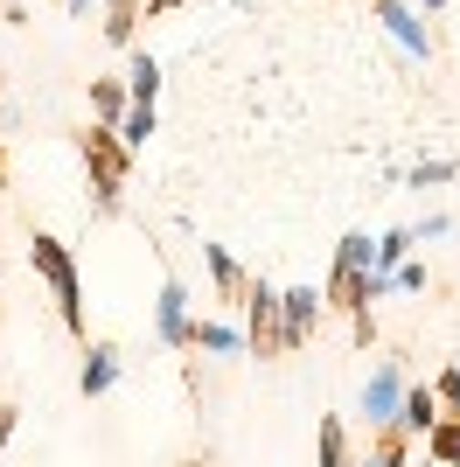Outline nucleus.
<instances>
[{
  "label": "nucleus",
  "instance_id": "1",
  "mask_svg": "<svg viewBox=\"0 0 460 467\" xmlns=\"http://www.w3.org/2000/svg\"><path fill=\"white\" fill-rule=\"evenodd\" d=\"M28 258H36V273L49 279V293H57L63 328H70V335H84V286H77V265H70V252H63L57 237H36V244H28Z\"/></svg>",
  "mask_w": 460,
  "mask_h": 467
},
{
  "label": "nucleus",
  "instance_id": "2",
  "mask_svg": "<svg viewBox=\"0 0 460 467\" xmlns=\"http://www.w3.org/2000/svg\"><path fill=\"white\" fill-rule=\"evenodd\" d=\"M84 147H91V161H98V202L119 210V189H126V147L112 140V126H98Z\"/></svg>",
  "mask_w": 460,
  "mask_h": 467
},
{
  "label": "nucleus",
  "instance_id": "3",
  "mask_svg": "<svg viewBox=\"0 0 460 467\" xmlns=\"http://www.w3.org/2000/svg\"><path fill=\"white\" fill-rule=\"evenodd\" d=\"M314 321H321V300H314V286L279 293V356H293V349H300Z\"/></svg>",
  "mask_w": 460,
  "mask_h": 467
},
{
  "label": "nucleus",
  "instance_id": "4",
  "mask_svg": "<svg viewBox=\"0 0 460 467\" xmlns=\"http://www.w3.org/2000/svg\"><path fill=\"white\" fill-rule=\"evenodd\" d=\"M245 307H251V349H258V356L279 349V293L258 279V286L245 293Z\"/></svg>",
  "mask_w": 460,
  "mask_h": 467
},
{
  "label": "nucleus",
  "instance_id": "5",
  "mask_svg": "<svg viewBox=\"0 0 460 467\" xmlns=\"http://www.w3.org/2000/svg\"><path fill=\"white\" fill-rule=\"evenodd\" d=\"M398 398H404V377H398V363H383V370L370 377V390H363V411L377 426H398Z\"/></svg>",
  "mask_w": 460,
  "mask_h": 467
},
{
  "label": "nucleus",
  "instance_id": "6",
  "mask_svg": "<svg viewBox=\"0 0 460 467\" xmlns=\"http://www.w3.org/2000/svg\"><path fill=\"white\" fill-rule=\"evenodd\" d=\"M161 342H168V349H189V293H182V279L161 286Z\"/></svg>",
  "mask_w": 460,
  "mask_h": 467
},
{
  "label": "nucleus",
  "instance_id": "7",
  "mask_svg": "<svg viewBox=\"0 0 460 467\" xmlns=\"http://www.w3.org/2000/svg\"><path fill=\"white\" fill-rule=\"evenodd\" d=\"M77 384H84V398H105V390L119 384V349H112V342L84 349V377H77Z\"/></svg>",
  "mask_w": 460,
  "mask_h": 467
},
{
  "label": "nucleus",
  "instance_id": "8",
  "mask_svg": "<svg viewBox=\"0 0 460 467\" xmlns=\"http://www.w3.org/2000/svg\"><path fill=\"white\" fill-rule=\"evenodd\" d=\"M440 426V398L433 390H404L398 398V432H433Z\"/></svg>",
  "mask_w": 460,
  "mask_h": 467
},
{
  "label": "nucleus",
  "instance_id": "9",
  "mask_svg": "<svg viewBox=\"0 0 460 467\" xmlns=\"http://www.w3.org/2000/svg\"><path fill=\"white\" fill-rule=\"evenodd\" d=\"M377 15L391 21V36H398L404 49H419V57H425V28L412 21V7H404V0H377Z\"/></svg>",
  "mask_w": 460,
  "mask_h": 467
},
{
  "label": "nucleus",
  "instance_id": "10",
  "mask_svg": "<svg viewBox=\"0 0 460 467\" xmlns=\"http://www.w3.org/2000/svg\"><path fill=\"white\" fill-rule=\"evenodd\" d=\"M321 467H356V461H349V432H342V419H321Z\"/></svg>",
  "mask_w": 460,
  "mask_h": 467
},
{
  "label": "nucleus",
  "instance_id": "11",
  "mask_svg": "<svg viewBox=\"0 0 460 467\" xmlns=\"http://www.w3.org/2000/svg\"><path fill=\"white\" fill-rule=\"evenodd\" d=\"M126 78H133V105H153V91H161V63H153V57H133V70H126Z\"/></svg>",
  "mask_w": 460,
  "mask_h": 467
},
{
  "label": "nucleus",
  "instance_id": "12",
  "mask_svg": "<svg viewBox=\"0 0 460 467\" xmlns=\"http://www.w3.org/2000/svg\"><path fill=\"white\" fill-rule=\"evenodd\" d=\"M189 342H203V349H216V356L245 349V342H237V328H216V321H203V328H189Z\"/></svg>",
  "mask_w": 460,
  "mask_h": 467
},
{
  "label": "nucleus",
  "instance_id": "13",
  "mask_svg": "<svg viewBox=\"0 0 460 467\" xmlns=\"http://www.w3.org/2000/svg\"><path fill=\"white\" fill-rule=\"evenodd\" d=\"M203 258H210V273H216V286H224V293H237V286H245V273L230 265V252H224V244H203Z\"/></svg>",
  "mask_w": 460,
  "mask_h": 467
},
{
  "label": "nucleus",
  "instance_id": "14",
  "mask_svg": "<svg viewBox=\"0 0 460 467\" xmlns=\"http://www.w3.org/2000/svg\"><path fill=\"white\" fill-rule=\"evenodd\" d=\"M425 440H433V461L460 467V426H433V432H425Z\"/></svg>",
  "mask_w": 460,
  "mask_h": 467
},
{
  "label": "nucleus",
  "instance_id": "15",
  "mask_svg": "<svg viewBox=\"0 0 460 467\" xmlns=\"http://www.w3.org/2000/svg\"><path fill=\"white\" fill-rule=\"evenodd\" d=\"M119 133H126V147H147V133H153V105H133Z\"/></svg>",
  "mask_w": 460,
  "mask_h": 467
},
{
  "label": "nucleus",
  "instance_id": "16",
  "mask_svg": "<svg viewBox=\"0 0 460 467\" xmlns=\"http://www.w3.org/2000/svg\"><path fill=\"white\" fill-rule=\"evenodd\" d=\"M363 467H404V432H391V440H383V447L370 453Z\"/></svg>",
  "mask_w": 460,
  "mask_h": 467
},
{
  "label": "nucleus",
  "instance_id": "17",
  "mask_svg": "<svg viewBox=\"0 0 460 467\" xmlns=\"http://www.w3.org/2000/svg\"><path fill=\"white\" fill-rule=\"evenodd\" d=\"M404 252H412V231H391V237H383V244H377V258H383V265H398Z\"/></svg>",
  "mask_w": 460,
  "mask_h": 467
},
{
  "label": "nucleus",
  "instance_id": "18",
  "mask_svg": "<svg viewBox=\"0 0 460 467\" xmlns=\"http://www.w3.org/2000/svg\"><path fill=\"white\" fill-rule=\"evenodd\" d=\"M454 175H460L454 161H425V168H419V175H412V182H419V189H425V182H454Z\"/></svg>",
  "mask_w": 460,
  "mask_h": 467
},
{
  "label": "nucleus",
  "instance_id": "19",
  "mask_svg": "<svg viewBox=\"0 0 460 467\" xmlns=\"http://www.w3.org/2000/svg\"><path fill=\"white\" fill-rule=\"evenodd\" d=\"M91 105H98L105 119H119V91H112V84H91Z\"/></svg>",
  "mask_w": 460,
  "mask_h": 467
},
{
  "label": "nucleus",
  "instance_id": "20",
  "mask_svg": "<svg viewBox=\"0 0 460 467\" xmlns=\"http://www.w3.org/2000/svg\"><path fill=\"white\" fill-rule=\"evenodd\" d=\"M433 398H440V405H454V411H460V370H446V377H440V390H433Z\"/></svg>",
  "mask_w": 460,
  "mask_h": 467
},
{
  "label": "nucleus",
  "instance_id": "21",
  "mask_svg": "<svg viewBox=\"0 0 460 467\" xmlns=\"http://www.w3.org/2000/svg\"><path fill=\"white\" fill-rule=\"evenodd\" d=\"M15 440V405H0V447Z\"/></svg>",
  "mask_w": 460,
  "mask_h": 467
},
{
  "label": "nucleus",
  "instance_id": "22",
  "mask_svg": "<svg viewBox=\"0 0 460 467\" xmlns=\"http://www.w3.org/2000/svg\"><path fill=\"white\" fill-rule=\"evenodd\" d=\"M153 7H174V0H153Z\"/></svg>",
  "mask_w": 460,
  "mask_h": 467
},
{
  "label": "nucleus",
  "instance_id": "23",
  "mask_svg": "<svg viewBox=\"0 0 460 467\" xmlns=\"http://www.w3.org/2000/svg\"><path fill=\"white\" fill-rule=\"evenodd\" d=\"M425 7H440V0H425Z\"/></svg>",
  "mask_w": 460,
  "mask_h": 467
}]
</instances>
